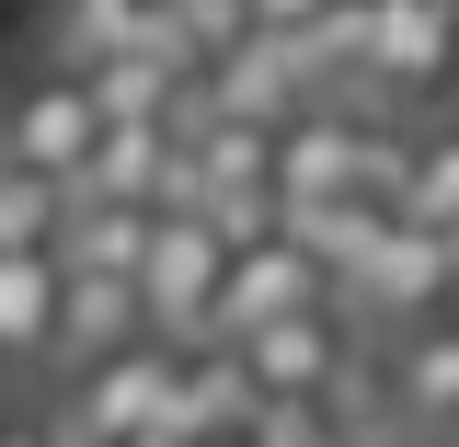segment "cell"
<instances>
[{"mask_svg": "<svg viewBox=\"0 0 459 447\" xmlns=\"http://www.w3.org/2000/svg\"><path fill=\"white\" fill-rule=\"evenodd\" d=\"M219 264H230V241L195 219V207H150V253H138V310H150V333H172V344L207 333Z\"/></svg>", "mask_w": 459, "mask_h": 447, "instance_id": "1", "label": "cell"}, {"mask_svg": "<svg viewBox=\"0 0 459 447\" xmlns=\"http://www.w3.org/2000/svg\"><path fill=\"white\" fill-rule=\"evenodd\" d=\"M344 298H356L368 322H391V333L437 322V310L459 298V276H448V229H425V219H391L379 241H368V264L344 276Z\"/></svg>", "mask_w": 459, "mask_h": 447, "instance_id": "2", "label": "cell"}, {"mask_svg": "<svg viewBox=\"0 0 459 447\" xmlns=\"http://www.w3.org/2000/svg\"><path fill=\"white\" fill-rule=\"evenodd\" d=\"M356 69L379 81V92H448L459 69V0H368V23H356Z\"/></svg>", "mask_w": 459, "mask_h": 447, "instance_id": "3", "label": "cell"}, {"mask_svg": "<svg viewBox=\"0 0 459 447\" xmlns=\"http://www.w3.org/2000/svg\"><path fill=\"white\" fill-rule=\"evenodd\" d=\"M322 253H310V241H299V229H264V241H241V253H230L219 264V298H207V333H253V322H276V310H310V298H322Z\"/></svg>", "mask_w": 459, "mask_h": 447, "instance_id": "4", "label": "cell"}, {"mask_svg": "<svg viewBox=\"0 0 459 447\" xmlns=\"http://www.w3.org/2000/svg\"><path fill=\"white\" fill-rule=\"evenodd\" d=\"M368 138H379V126H356V115H322V104L276 115V219L322 207V195H356V184H368Z\"/></svg>", "mask_w": 459, "mask_h": 447, "instance_id": "5", "label": "cell"}, {"mask_svg": "<svg viewBox=\"0 0 459 447\" xmlns=\"http://www.w3.org/2000/svg\"><path fill=\"white\" fill-rule=\"evenodd\" d=\"M92 92H81V69H35L12 104H0V161H35V172H81V150H92Z\"/></svg>", "mask_w": 459, "mask_h": 447, "instance_id": "6", "label": "cell"}, {"mask_svg": "<svg viewBox=\"0 0 459 447\" xmlns=\"http://www.w3.org/2000/svg\"><path fill=\"white\" fill-rule=\"evenodd\" d=\"M172 356H184L172 333H126L115 356H92V367H69V379H81V401H69V413L138 447V436H150V413H161V391H172Z\"/></svg>", "mask_w": 459, "mask_h": 447, "instance_id": "7", "label": "cell"}, {"mask_svg": "<svg viewBox=\"0 0 459 447\" xmlns=\"http://www.w3.org/2000/svg\"><path fill=\"white\" fill-rule=\"evenodd\" d=\"M379 391H391L402 436H459V322H413L391 333V367H379Z\"/></svg>", "mask_w": 459, "mask_h": 447, "instance_id": "8", "label": "cell"}, {"mask_svg": "<svg viewBox=\"0 0 459 447\" xmlns=\"http://www.w3.org/2000/svg\"><path fill=\"white\" fill-rule=\"evenodd\" d=\"M230 356L253 367V391H333V367H344V322L310 298V310H276V322L230 333Z\"/></svg>", "mask_w": 459, "mask_h": 447, "instance_id": "9", "label": "cell"}, {"mask_svg": "<svg viewBox=\"0 0 459 447\" xmlns=\"http://www.w3.org/2000/svg\"><path fill=\"white\" fill-rule=\"evenodd\" d=\"M172 47L184 69H207V57L184 47V23H172L161 0H47V57L57 69H92V57H115V47Z\"/></svg>", "mask_w": 459, "mask_h": 447, "instance_id": "10", "label": "cell"}, {"mask_svg": "<svg viewBox=\"0 0 459 447\" xmlns=\"http://www.w3.org/2000/svg\"><path fill=\"white\" fill-rule=\"evenodd\" d=\"M126 333H150V310H138V276L57 264V333H47V367H92V356H115Z\"/></svg>", "mask_w": 459, "mask_h": 447, "instance_id": "11", "label": "cell"}, {"mask_svg": "<svg viewBox=\"0 0 459 447\" xmlns=\"http://www.w3.org/2000/svg\"><path fill=\"white\" fill-rule=\"evenodd\" d=\"M57 333V253L47 241H0V367H35Z\"/></svg>", "mask_w": 459, "mask_h": 447, "instance_id": "12", "label": "cell"}, {"mask_svg": "<svg viewBox=\"0 0 459 447\" xmlns=\"http://www.w3.org/2000/svg\"><path fill=\"white\" fill-rule=\"evenodd\" d=\"M184 81H195V69H184L172 47H150V35L81 69V92H92V115H172V92H184Z\"/></svg>", "mask_w": 459, "mask_h": 447, "instance_id": "13", "label": "cell"}, {"mask_svg": "<svg viewBox=\"0 0 459 447\" xmlns=\"http://www.w3.org/2000/svg\"><path fill=\"white\" fill-rule=\"evenodd\" d=\"M402 219H425V229L459 219V126H437V138L402 150Z\"/></svg>", "mask_w": 459, "mask_h": 447, "instance_id": "14", "label": "cell"}, {"mask_svg": "<svg viewBox=\"0 0 459 447\" xmlns=\"http://www.w3.org/2000/svg\"><path fill=\"white\" fill-rule=\"evenodd\" d=\"M57 207H69V184H57V172L0 161V241H47V229H57Z\"/></svg>", "mask_w": 459, "mask_h": 447, "instance_id": "15", "label": "cell"}, {"mask_svg": "<svg viewBox=\"0 0 459 447\" xmlns=\"http://www.w3.org/2000/svg\"><path fill=\"white\" fill-rule=\"evenodd\" d=\"M172 23H184V47L195 57H230L241 35H253V0H161Z\"/></svg>", "mask_w": 459, "mask_h": 447, "instance_id": "16", "label": "cell"}, {"mask_svg": "<svg viewBox=\"0 0 459 447\" xmlns=\"http://www.w3.org/2000/svg\"><path fill=\"white\" fill-rule=\"evenodd\" d=\"M333 0H253V35H299V23H322Z\"/></svg>", "mask_w": 459, "mask_h": 447, "instance_id": "17", "label": "cell"}, {"mask_svg": "<svg viewBox=\"0 0 459 447\" xmlns=\"http://www.w3.org/2000/svg\"><path fill=\"white\" fill-rule=\"evenodd\" d=\"M35 447H126V436H104V425H81V413H69V425H47Z\"/></svg>", "mask_w": 459, "mask_h": 447, "instance_id": "18", "label": "cell"}, {"mask_svg": "<svg viewBox=\"0 0 459 447\" xmlns=\"http://www.w3.org/2000/svg\"><path fill=\"white\" fill-rule=\"evenodd\" d=\"M184 447H241V425H219V436H184Z\"/></svg>", "mask_w": 459, "mask_h": 447, "instance_id": "19", "label": "cell"}, {"mask_svg": "<svg viewBox=\"0 0 459 447\" xmlns=\"http://www.w3.org/2000/svg\"><path fill=\"white\" fill-rule=\"evenodd\" d=\"M448 276H459V219H448Z\"/></svg>", "mask_w": 459, "mask_h": 447, "instance_id": "20", "label": "cell"}, {"mask_svg": "<svg viewBox=\"0 0 459 447\" xmlns=\"http://www.w3.org/2000/svg\"><path fill=\"white\" fill-rule=\"evenodd\" d=\"M425 447H448V436H425Z\"/></svg>", "mask_w": 459, "mask_h": 447, "instance_id": "21", "label": "cell"}]
</instances>
